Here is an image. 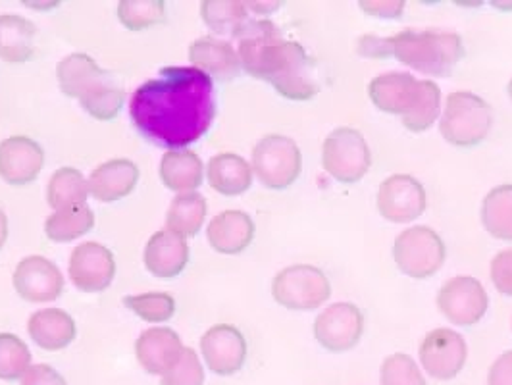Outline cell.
Instances as JSON below:
<instances>
[{
  "instance_id": "obj_2",
  "label": "cell",
  "mask_w": 512,
  "mask_h": 385,
  "mask_svg": "<svg viewBox=\"0 0 512 385\" xmlns=\"http://www.w3.org/2000/svg\"><path fill=\"white\" fill-rule=\"evenodd\" d=\"M237 54L249 76L268 81L283 99L305 103L318 95L320 85L307 51L297 41L283 39L270 20H251L239 29Z\"/></svg>"
},
{
  "instance_id": "obj_8",
  "label": "cell",
  "mask_w": 512,
  "mask_h": 385,
  "mask_svg": "<svg viewBox=\"0 0 512 385\" xmlns=\"http://www.w3.org/2000/svg\"><path fill=\"white\" fill-rule=\"evenodd\" d=\"M272 297L278 305L289 310H314L330 301L332 283L312 264H293L276 274Z\"/></svg>"
},
{
  "instance_id": "obj_27",
  "label": "cell",
  "mask_w": 512,
  "mask_h": 385,
  "mask_svg": "<svg viewBox=\"0 0 512 385\" xmlns=\"http://www.w3.org/2000/svg\"><path fill=\"white\" fill-rule=\"evenodd\" d=\"M37 41V27L16 14L0 16V58L8 64H24L33 52Z\"/></svg>"
},
{
  "instance_id": "obj_39",
  "label": "cell",
  "mask_w": 512,
  "mask_h": 385,
  "mask_svg": "<svg viewBox=\"0 0 512 385\" xmlns=\"http://www.w3.org/2000/svg\"><path fill=\"white\" fill-rule=\"evenodd\" d=\"M489 276L501 295L512 297V249L499 251L489 266Z\"/></svg>"
},
{
  "instance_id": "obj_26",
  "label": "cell",
  "mask_w": 512,
  "mask_h": 385,
  "mask_svg": "<svg viewBox=\"0 0 512 385\" xmlns=\"http://www.w3.org/2000/svg\"><path fill=\"white\" fill-rule=\"evenodd\" d=\"M205 166L193 151H166L160 162V180L174 193H193L201 187Z\"/></svg>"
},
{
  "instance_id": "obj_43",
  "label": "cell",
  "mask_w": 512,
  "mask_h": 385,
  "mask_svg": "<svg viewBox=\"0 0 512 385\" xmlns=\"http://www.w3.org/2000/svg\"><path fill=\"white\" fill-rule=\"evenodd\" d=\"M247 4V8H251V10H255V12H274V10H278V6H280V2H272V4H258V2H245Z\"/></svg>"
},
{
  "instance_id": "obj_44",
  "label": "cell",
  "mask_w": 512,
  "mask_h": 385,
  "mask_svg": "<svg viewBox=\"0 0 512 385\" xmlns=\"http://www.w3.org/2000/svg\"><path fill=\"white\" fill-rule=\"evenodd\" d=\"M6 239H8V218H6L4 210L0 208V249L4 247Z\"/></svg>"
},
{
  "instance_id": "obj_21",
  "label": "cell",
  "mask_w": 512,
  "mask_h": 385,
  "mask_svg": "<svg viewBox=\"0 0 512 385\" xmlns=\"http://www.w3.org/2000/svg\"><path fill=\"white\" fill-rule=\"evenodd\" d=\"M189 262L187 239L170 230L154 233L145 247L147 270L162 280L178 278Z\"/></svg>"
},
{
  "instance_id": "obj_11",
  "label": "cell",
  "mask_w": 512,
  "mask_h": 385,
  "mask_svg": "<svg viewBox=\"0 0 512 385\" xmlns=\"http://www.w3.org/2000/svg\"><path fill=\"white\" fill-rule=\"evenodd\" d=\"M418 355L430 378L449 382L461 374L468 359V345L459 332L451 328H437L422 339Z\"/></svg>"
},
{
  "instance_id": "obj_37",
  "label": "cell",
  "mask_w": 512,
  "mask_h": 385,
  "mask_svg": "<svg viewBox=\"0 0 512 385\" xmlns=\"http://www.w3.org/2000/svg\"><path fill=\"white\" fill-rule=\"evenodd\" d=\"M437 118H441V89L428 79L422 101L416 106L412 116L401 122L412 133H424L436 124Z\"/></svg>"
},
{
  "instance_id": "obj_31",
  "label": "cell",
  "mask_w": 512,
  "mask_h": 385,
  "mask_svg": "<svg viewBox=\"0 0 512 385\" xmlns=\"http://www.w3.org/2000/svg\"><path fill=\"white\" fill-rule=\"evenodd\" d=\"M87 197L89 181L76 168H60L52 174L47 185V203L54 212L70 206L87 205Z\"/></svg>"
},
{
  "instance_id": "obj_18",
  "label": "cell",
  "mask_w": 512,
  "mask_h": 385,
  "mask_svg": "<svg viewBox=\"0 0 512 385\" xmlns=\"http://www.w3.org/2000/svg\"><path fill=\"white\" fill-rule=\"evenodd\" d=\"M45 166L43 147L26 135H14L0 143V178L10 185H27Z\"/></svg>"
},
{
  "instance_id": "obj_33",
  "label": "cell",
  "mask_w": 512,
  "mask_h": 385,
  "mask_svg": "<svg viewBox=\"0 0 512 385\" xmlns=\"http://www.w3.org/2000/svg\"><path fill=\"white\" fill-rule=\"evenodd\" d=\"M166 18V2L162 0H122L118 4V20L131 31H143L162 24Z\"/></svg>"
},
{
  "instance_id": "obj_19",
  "label": "cell",
  "mask_w": 512,
  "mask_h": 385,
  "mask_svg": "<svg viewBox=\"0 0 512 385\" xmlns=\"http://www.w3.org/2000/svg\"><path fill=\"white\" fill-rule=\"evenodd\" d=\"M183 349L180 335L170 328L145 330L135 341L137 362L153 376H164L178 362Z\"/></svg>"
},
{
  "instance_id": "obj_30",
  "label": "cell",
  "mask_w": 512,
  "mask_h": 385,
  "mask_svg": "<svg viewBox=\"0 0 512 385\" xmlns=\"http://www.w3.org/2000/svg\"><path fill=\"white\" fill-rule=\"evenodd\" d=\"M95 228V212L87 205L70 206L52 212L45 233L52 243H70Z\"/></svg>"
},
{
  "instance_id": "obj_24",
  "label": "cell",
  "mask_w": 512,
  "mask_h": 385,
  "mask_svg": "<svg viewBox=\"0 0 512 385\" xmlns=\"http://www.w3.org/2000/svg\"><path fill=\"white\" fill-rule=\"evenodd\" d=\"M189 62L193 68L205 72L206 76L228 81L239 76L241 60L230 41L201 37L189 47Z\"/></svg>"
},
{
  "instance_id": "obj_4",
  "label": "cell",
  "mask_w": 512,
  "mask_h": 385,
  "mask_svg": "<svg viewBox=\"0 0 512 385\" xmlns=\"http://www.w3.org/2000/svg\"><path fill=\"white\" fill-rule=\"evenodd\" d=\"M387 54L420 74L447 77L464 58L461 35L441 29H405L387 37Z\"/></svg>"
},
{
  "instance_id": "obj_3",
  "label": "cell",
  "mask_w": 512,
  "mask_h": 385,
  "mask_svg": "<svg viewBox=\"0 0 512 385\" xmlns=\"http://www.w3.org/2000/svg\"><path fill=\"white\" fill-rule=\"evenodd\" d=\"M56 79L66 97L77 99L91 118L101 122L114 120L126 101L124 89L85 52L60 60Z\"/></svg>"
},
{
  "instance_id": "obj_12",
  "label": "cell",
  "mask_w": 512,
  "mask_h": 385,
  "mask_svg": "<svg viewBox=\"0 0 512 385\" xmlns=\"http://www.w3.org/2000/svg\"><path fill=\"white\" fill-rule=\"evenodd\" d=\"M314 339L330 353H347L364 334V314L353 303H333L314 320Z\"/></svg>"
},
{
  "instance_id": "obj_7",
  "label": "cell",
  "mask_w": 512,
  "mask_h": 385,
  "mask_svg": "<svg viewBox=\"0 0 512 385\" xmlns=\"http://www.w3.org/2000/svg\"><path fill=\"white\" fill-rule=\"evenodd\" d=\"M447 247L436 230L412 226L401 231L393 243V260L397 268L412 280H428L445 264Z\"/></svg>"
},
{
  "instance_id": "obj_46",
  "label": "cell",
  "mask_w": 512,
  "mask_h": 385,
  "mask_svg": "<svg viewBox=\"0 0 512 385\" xmlns=\"http://www.w3.org/2000/svg\"><path fill=\"white\" fill-rule=\"evenodd\" d=\"M511 326H512V320H511Z\"/></svg>"
},
{
  "instance_id": "obj_41",
  "label": "cell",
  "mask_w": 512,
  "mask_h": 385,
  "mask_svg": "<svg viewBox=\"0 0 512 385\" xmlns=\"http://www.w3.org/2000/svg\"><path fill=\"white\" fill-rule=\"evenodd\" d=\"M487 385H512V351L503 353L489 366Z\"/></svg>"
},
{
  "instance_id": "obj_38",
  "label": "cell",
  "mask_w": 512,
  "mask_h": 385,
  "mask_svg": "<svg viewBox=\"0 0 512 385\" xmlns=\"http://www.w3.org/2000/svg\"><path fill=\"white\" fill-rule=\"evenodd\" d=\"M160 385H205V368L199 355L185 347L178 362L162 376Z\"/></svg>"
},
{
  "instance_id": "obj_10",
  "label": "cell",
  "mask_w": 512,
  "mask_h": 385,
  "mask_svg": "<svg viewBox=\"0 0 512 385\" xmlns=\"http://www.w3.org/2000/svg\"><path fill=\"white\" fill-rule=\"evenodd\" d=\"M437 310L455 326H476L489 308V295L480 280L472 276H455L437 291Z\"/></svg>"
},
{
  "instance_id": "obj_16",
  "label": "cell",
  "mask_w": 512,
  "mask_h": 385,
  "mask_svg": "<svg viewBox=\"0 0 512 385\" xmlns=\"http://www.w3.org/2000/svg\"><path fill=\"white\" fill-rule=\"evenodd\" d=\"M206 366L216 376L237 374L247 360V339L231 324H216L201 337Z\"/></svg>"
},
{
  "instance_id": "obj_5",
  "label": "cell",
  "mask_w": 512,
  "mask_h": 385,
  "mask_svg": "<svg viewBox=\"0 0 512 385\" xmlns=\"http://www.w3.org/2000/svg\"><path fill=\"white\" fill-rule=\"evenodd\" d=\"M493 126L491 106L470 91H455L447 97L439 118L443 139L459 149H474L486 141Z\"/></svg>"
},
{
  "instance_id": "obj_32",
  "label": "cell",
  "mask_w": 512,
  "mask_h": 385,
  "mask_svg": "<svg viewBox=\"0 0 512 385\" xmlns=\"http://www.w3.org/2000/svg\"><path fill=\"white\" fill-rule=\"evenodd\" d=\"M201 18L210 31L230 37L249 22L247 4L237 0H205L201 2Z\"/></svg>"
},
{
  "instance_id": "obj_25",
  "label": "cell",
  "mask_w": 512,
  "mask_h": 385,
  "mask_svg": "<svg viewBox=\"0 0 512 385\" xmlns=\"http://www.w3.org/2000/svg\"><path fill=\"white\" fill-rule=\"evenodd\" d=\"M206 178L216 193L224 197H239L253 185V168L239 154L220 153L210 158Z\"/></svg>"
},
{
  "instance_id": "obj_17",
  "label": "cell",
  "mask_w": 512,
  "mask_h": 385,
  "mask_svg": "<svg viewBox=\"0 0 512 385\" xmlns=\"http://www.w3.org/2000/svg\"><path fill=\"white\" fill-rule=\"evenodd\" d=\"M70 280L85 293H101L116 276V260L101 243L87 241L77 245L70 257Z\"/></svg>"
},
{
  "instance_id": "obj_40",
  "label": "cell",
  "mask_w": 512,
  "mask_h": 385,
  "mask_svg": "<svg viewBox=\"0 0 512 385\" xmlns=\"http://www.w3.org/2000/svg\"><path fill=\"white\" fill-rule=\"evenodd\" d=\"M22 385H68V382L49 364H35L22 378Z\"/></svg>"
},
{
  "instance_id": "obj_42",
  "label": "cell",
  "mask_w": 512,
  "mask_h": 385,
  "mask_svg": "<svg viewBox=\"0 0 512 385\" xmlns=\"http://www.w3.org/2000/svg\"><path fill=\"white\" fill-rule=\"evenodd\" d=\"M360 8L370 14V16H376V18H401L403 10H405V2L399 0V2H366V0H360Z\"/></svg>"
},
{
  "instance_id": "obj_22",
  "label": "cell",
  "mask_w": 512,
  "mask_h": 385,
  "mask_svg": "<svg viewBox=\"0 0 512 385\" xmlns=\"http://www.w3.org/2000/svg\"><path fill=\"white\" fill-rule=\"evenodd\" d=\"M87 181L91 197L101 203H116L137 187L139 168L128 158H114L97 166Z\"/></svg>"
},
{
  "instance_id": "obj_6",
  "label": "cell",
  "mask_w": 512,
  "mask_h": 385,
  "mask_svg": "<svg viewBox=\"0 0 512 385\" xmlns=\"http://www.w3.org/2000/svg\"><path fill=\"white\" fill-rule=\"evenodd\" d=\"M251 168L264 187L282 191L299 180L303 154L291 137L272 133L256 143Z\"/></svg>"
},
{
  "instance_id": "obj_14",
  "label": "cell",
  "mask_w": 512,
  "mask_h": 385,
  "mask_svg": "<svg viewBox=\"0 0 512 385\" xmlns=\"http://www.w3.org/2000/svg\"><path fill=\"white\" fill-rule=\"evenodd\" d=\"M426 83L428 79H416L407 72H387L368 83V97L378 110L407 120L422 101Z\"/></svg>"
},
{
  "instance_id": "obj_15",
  "label": "cell",
  "mask_w": 512,
  "mask_h": 385,
  "mask_svg": "<svg viewBox=\"0 0 512 385\" xmlns=\"http://www.w3.org/2000/svg\"><path fill=\"white\" fill-rule=\"evenodd\" d=\"M12 283L16 293L27 303H52L64 291V276L49 258L33 257L20 260Z\"/></svg>"
},
{
  "instance_id": "obj_9",
  "label": "cell",
  "mask_w": 512,
  "mask_h": 385,
  "mask_svg": "<svg viewBox=\"0 0 512 385\" xmlns=\"http://www.w3.org/2000/svg\"><path fill=\"white\" fill-rule=\"evenodd\" d=\"M372 166V153L359 129H333L322 145V168L339 183H357Z\"/></svg>"
},
{
  "instance_id": "obj_35",
  "label": "cell",
  "mask_w": 512,
  "mask_h": 385,
  "mask_svg": "<svg viewBox=\"0 0 512 385\" xmlns=\"http://www.w3.org/2000/svg\"><path fill=\"white\" fill-rule=\"evenodd\" d=\"M124 305L137 314L145 322H166L176 314V301L170 293H141V295H128Z\"/></svg>"
},
{
  "instance_id": "obj_20",
  "label": "cell",
  "mask_w": 512,
  "mask_h": 385,
  "mask_svg": "<svg viewBox=\"0 0 512 385\" xmlns=\"http://www.w3.org/2000/svg\"><path fill=\"white\" fill-rule=\"evenodd\" d=\"M206 237L220 255H241L255 239V222L247 212L224 210L208 224Z\"/></svg>"
},
{
  "instance_id": "obj_29",
  "label": "cell",
  "mask_w": 512,
  "mask_h": 385,
  "mask_svg": "<svg viewBox=\"0 0 512 385\" xmlns=\"http://www.w3.org/2000/svg\"><path fill=\"white\" fill-rule=\"evenodd\" d=\"M206 210V199L201 193L176 195L166 214V230L181 237H195L205 224Z\"/></svg>"
},
{
  "instance_id": "obj_28",
  "label": "cell",
  "mask_w": 512,
  "mask_h": 385,
  "mask_svg": "<svg viewBox=\"0 0 512 385\" xmlns=\"http://www.w3.org/2000/svg\"><path fill=\"white\" fill-rule=\"evenodd\" d=\"M487 233L499 241H512V183L493 187L480 208Z\"/></svg>"
},
{
  "instance_id": "obj_1",
  "label": "cell",
  "mask_w": 512,
  "mask_h": 385,
  "mask_svg": "<svg viewBox=\"0 0 512 385\" xmlns=\"http://www.w3.org/2000/svg\"><path fill=\"white\" fill-rule=\"evenodd\" d=\"M129 116L149 143L183 151L203 139L214 122V81L193 66H166L137 87Z\"/></svg>"
},
{
  "instance_id": "obj_45",
  "label": "cell",
  "mask_w": 512,
  "mask_h": 385,
  "mask_svg": "<svg viewBox=\"0 0 512 385\" xmlns=\"http://www.w3.org/2000/svg\"><path fill=\"white\" fill-rule=\"evenodd\" d=\"M507 93H509V97H511V101H512V77H511V81H509V85H507Z\"/></svg>"
},
{
  "instance_id": "obj_36",
  "label": "cell",
  "mask_w": 512,
  "mask_h": 385,
  "mask_svg": "<svg viewBox=\"0 0 512 385\" xmlns=\"http://www.w3.org/2000/svg\"><path fill=\"white\" fill-rule=\"evenodd\" d=\"M382 385H428L420 372L418 362L405 353H393L382 362L380 368Z\"/></svg>"
},
{
  "instance_id": "obj_23",
  "label": "cell",
  "mask_w": 512,
  "mask_h": 385,
  "mask_svg": "<svg viewBox=\"0 0 512 385\" xmlns=\"http://www.w3.org/2000/svg\"><path fill=\"white\" fill-rule=\"evenodd\" d=\"M27 332L33 343L49 353L66 349L76 339L74 318L62 308H43L29 316Z\"/></svg>"
},
{
  "instance_id": "obj_34",
  "label": "cell",
  "mask_w": 512,
  "mask_h": 385,
  "mask_svg": "<svg viewBox=\"0 0 512 385\" xmlns=\"http://www.w3.org/2000/svg\"><path fill=\"white\" fill-rule=\"evenodd\" d=\"M31 368V351L14 334H0V380L16 382Z\"/></svg>"
},
{
  "instance_id": "obj_13",
  "label": "cell",
  "mask_w": 512,
  "mask_h": 385,
  "mask_svg": "<svg viewBox=\"0 0 512 385\" xmlns=\"http://www.w3.org/2000/svg\"><path fill=\"white\" fill-rule=\"evenodd\" d=\"M428 205L426 189L409 174H393L380 183L376 206L387 222L410 224L418 220Z\"/></svg>"
}]
</instances>
